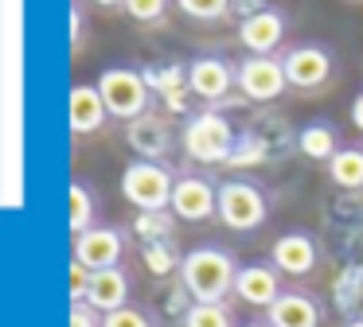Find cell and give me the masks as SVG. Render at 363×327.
Masks as SVG:
<instances>
[{
    "instance_id": "obj_35",
    "label": "cell",
    "mask_w": 363,
    "mask_h": 327,
    "mask_svg": "<svg viewBox=\"0 0 363 327\" xmlns=\"http://www.w3.org/2000/svg\"><path fill=\"white\" fill-rule=\"evenodd\" d=\"M344 327H363V319H347V323Z\"/></svg>"
},
{
    "instance_id": "obj_36",
    "label": "cell",
    "mask_w": 363,
    "mask_h": 327,
    "mask_svg": "<svg viewBox=\"0 0 363 327\" xmlns=\"http://www.w3.org/2000/svg\"><path fill=\"white\" fill-rule=\"evenodd\" d=\"M242 327H269V323H266V319H262V323H258V319H254V323H242Z\"/></svg>"
},
{
    "instance_id": "obj_5",
    "label": "cell",
    "mask_w": 363,
    "mask_h": 327,
    "mask_svg": "<svg viewBox=\"0 0 363 327\" xmlns=\"http://www.w3.org/2000/svg\"><path fill=\"white\" fill-rule=\"evenodd\" d=\"M176 187V171L157 160H129L121 171V195L137 210H168Z\"/></svg>"
},
{
    "instance_id": "obj_19",
    "label": "cell",
    "mask_w": 363,
    "mask_h": 327,
    "mask_svg": "<svg viewBox=\"0 0 363 327\" xmlns=\"http://www.w3.org/2000/svg\"><path fill=\"white\" fill-rule=\"evenodd\" d=\"M328 179L340 191H363V144H344L328 160Z\"/></svg>"
},
{
    "instance_id": "obj_4",
    "label": "cell",
    "mask_w": 363,
    "mask_h": 327,
    "mask_svg": "<svg viewBox=\"0 0 363 327\" xmlns=\"http://www.w3.org/2000/svg\"><path fill=\"white\" fill-rule=\"evenodd\" d=\"M219 218L227 230L250 234L269 218V191L254 179H223L219 183Z\"/></svg>"
},
{
    "instance_id": "obj_12",
    "label": "cell",
    "mask_w": 363,
    "mask_h": 327,
    "mask_svg": "<svg viewBox=\"0 0 363 327\" xmlns=\"http://www.w3.org/2000/svg\"><path fill=\"white\" fill-rule=\"evenodd\" d=\"M125 140L137 152V160L164 164L168 152H172V144H176V132H172V125H168V117L145 113V117H137V121L125 125Z\"/></svg>"
},
{
    "instance_id": "obj_28",
    "label": "cell",
    "mask_w": 363,
    "mask_h": 327,
    "mask_svg": "<svg viewBox=\"0 0 363 327\" xmlns=\"http://www.w3.org/2000/svg\"><path fill=\"white\" fill-rule=\"evenodd\" d=\"M102 327H157L152 323V316L145 308H137V304H125V308L110 311V316H102Z\"/></svg>"
},
{
    "instance_id": "obj_25",
    "label": "cell",
    "mask_w": 363,
    "mask_h": 327,
    "mask_svg": "<svg viewBox=\"0 0 363 327\" xmlns=\"http://www.w3.org/2000/svg\"><path fill=\"white\" fill-rule=\"evenodd\" d=\"M254 164H269V152L258 144V137H254V132L246 129V132H238L235 152H230L227 168H254Z\"/></svg>"
},
{
    "instance_id": "obj_11",
    "label": "cell",
    "mask_w": 363,
    "mask_h": 327,
    "mask_svg": "<svg viewBox=\"0 0 363 327\" xmlns=\"http://www.w3.org/2000/svg\"><path fill=\"white\" fill-rule=\"evenodd\" d=\"M320 261V241L308 230H289L269 246V265L281 277H308Z\"/></svg>"
},
{
    "instance_id": "obj_7",
    "label": "cell",
    "mask_w": 363,
    "mask_h": 327,
    "mask_svg": "<svg viewBox=\"0 0 363 327\" xmlns=\"http://www.w3.org/2000/svg\"><path fill=\"white\" fill-rule=\"evenodd\" d=\"M281 67H285L289 86H297V90H320L336 74V54L324 43H297L281 54Z\"/></svg>"
},
{
    "instance_id": "obj_15",
    "label": "cell",
    "mask_w": 363,
    "mask_h": 327,
    "mask_svg": "<svg viewBox=\"0 0 363 327\" xmlns=\"http://www.w3.org/2000/svg\"><path fill=\"white\" fill-rule=\"evenodd\" d=\"M67 117H71V132L74 137H94L106 121H110V109H106L98 86H71V98H67Z\"/></svg>"
},
{
    "instance_id": "obj_17",
    "label": "cell",
    "mask_w": 363,
    "mask_h": 327,
    "mask_svg": "<svg viewBox=\"0 0 363 327\" xmlns=\"http://www.w3.org/2000/svg\"><path fill=\"white\" fill-rule=\"evenodd\" d=\"M129 292H133V285H129L125 265H113V269H102V272L90 277L86 304L94 311H102V316H110V311H118V308H125V304H129Z\"/></svg>"
},
{
    "instance_id": "obj_13",
    "label": "cell",
    "mask_w": 363,
    "mask_h": 327,
    "mask_svg": "<svg viewBox=\"0 0 363 327\" xmlns=\"http://www.w3.org/2000/svg\"><path fill=\"white\" fill-rule=\"evenodd\" d=\"M285 31H289V16L281 8H262L238 23V43L250 54H274L285 43Z\"/></svg>"
},
{
    "instance_id": "obj_6",
    "label": "cell",
    "mask_w": 363,
    "mask_h": 327,
    "mask_svg": "<svg viewBox=\"0 0 363 327\" xmlns=\"http://www.w3.org/2000/svg\"><path fill=\"white\" fill-rule=\"evenodd\" d=\"M289 90V78L277 54H246L238 62V93L254 105H269Z\"/></svg>"
},
{
    "instance_id": "obj_30",
    "label": "cell",
    "mask_w": 363,
    "mask_h": 327,
    "mask_svg": "<svg viewBox=\"0 0 363 327\" xmlns=\"http://www.w3.org/2000/svg\"><path fill=\"white\" fill-rule=\"evenodd\" d=\"M71 327H102V311H94L86 300L71 304Z\"/></svg>"
},
{
    "instance_id": "obj_20",
    "label": "cell",
    "mask_w": 363,
    "mask_h": 327,
    "mask_svg": "<svg viewBox=\"0 0 363 327\" xmlns=\"http://www.w3.org/2000/svg\"><path fill=\"white\" fill-rule=\"evenodd\" d=\"M250 132L258 137V144L269 152V160H277L281 152L297 148V132H293L289 125L281 121V117H262V121H254V125H250Z\"/></svg>"
},
{
    "instance_id": "obj_21",
    "label": "cell",
    "mask_w": 363,
    "mask_h": 327,
    "mask_svg": "<svg viewBox=\"0 0 363 327\" xmlns=\"http://www.w3.org/2000/svg\"><path fill=\"white\" fill-rule=\"evenodd\" d=\"M94 218H98V195H94V187H90L86 179H74V183H71V230H74V238H79V234H86L90 226H98Z\"/></svg>"
},
{
    "instance_id": "obj_3",
    "label": "cell",
    "mask_w": 363,
    "mask_h": 327,
    "mask_svg": "<svg viewBox=\"0 0 363 327\" xmlns=\"http://www.w3.org/2000/svg\"><path fill=\"white\" fill-rule=\"evenodd\" d=\"M235 125L219 113V109H199V113H188L180 129V144L188 152V160L196 164H227L230 152H235Z\"/></svg>"
},
{
    "instance_id": "obj_34",
    "label": "cell",
    "mask_w": 363,
    "mask_h": 327,
    "mask_svg": "<svg viewBox=\"0 0 363 327\" xmlns=\"http://www.w3.org/2000/svg\"><path fill=\"white\" fill-rule=\"evenodd\" d=\"M90 4H98V8H121L125 0H90Z\"/></svg>"
},
{
    "instance_id": "obj_14",
    "label": "cell",
    "mask_w": 363,
    "mask_h": 327,
    "mask_svg": "<svg viewBox=\"0 0 363 327\" xmlns=\"http://www.w3.org/2000/svg\"><path fill=\"white\" fill-rule=\"evenodd\" d=\"M281 272L274 269L269 261H250V265H238V277H235V296L250 308L266 311L269 304L281 296Z\"/></svg>"
},
{
    "instance_id": "obj_32",
    "label": "cell",
    "mask_w": 363,
    "mask_h": 327,
    "mask_svg": "<svg viewBox=\"0 0 363 327\" xmlns=\"http://www.w3.org/2000/svg\"><path fill=\"white\" fill-rule=\"evenodd\" d=\"M71 47H74V51L82 47V4H79V0L71 4Z\"/></svg>"
},
{
    "instance_id": "obj_26",
    "label": "cell",
    "mask_w": 363,
    "mask_h": 327,
    "mask_svg": "<svg viewBox=\"0 0 363 327\" xmlns=\"http://www.w3.org/2000/svg\"><path fill=\"white\" fill-rule=\"evenodd\" d=\"M176 8L188 20H199V23H215L230 16V0H176Z\"/></svg>"
},
{
    "instance_id": "obj_2",
    "label": "cell",
    "mask_w": 363,
    "mask_h": 327,
    "mask_svg": "<svg viewBox=\"0 0 363 327\" xmlns=\"http://www.w3.org/2000/svg\"><path fill=\"white\" fill-rule=\"evenodd\" d=\"M94 86H98V93H102L110 117H118V121L129 125V121H137V117L152 113V86L145 82V70L113 62V67H106L102 74H98Z\"/></svg>"
},
{
    "instance_id": "obj_31",
    "label": "cell",
    "mask_w": 363,
    "mask_h": 327,
    "mask_svg": "<svg viewBox=\"0 0 363 327\" xmlns=\"http://www.w3.org/2000/svg\"><path fill=\"white\" fill-rule=\"evenodd\" d=\"M262 8H269L266 0H230V12L238 16V23L246 20V16H254V12H262Z\"/></svg>"
},
{
    "instance_id": "obj_16",
    "label": "cell",
    "mask_w": 363,
    "mask_h": 327,
    "mask_svg": "<svg viewBox=\"0 0 363 327\" xmlns=\"http://www.w3.org/2000/svg\"><path fill=\"white\" fill-rule=\"evenodd\" d=\"M266 323L269 327H320L324 308H320V300L308 296V292H281L266 308Z\"/></svg>"
},
{
    "instance_id": "obj_29",
    "label": "cell",
    "mask_w": 363,
    "mask_h": 327,
    "mask_svg": "<svg viewBox=\"0 0 363 327\" xmlns=\"http://www.w3.org/2000/svg\"><path fill=\"white\" fill-rule=\"evenodd\" d=\"M90 277H94V272H90L86 265L71 261V300H74V304L86 300V292H90Z\"/></svg>"
},
{
    "instance_id": "obj_24",
    "label": "cell",
    "mask_w": 363,
    "mask_h": 327,
    "mask_svg": "<svg viewBox=\"0 0 363 327\" xmlns=\"http://www.w3.org/2000/svg\"><path fill=\"white\" fill-rule=\"evenodd\" d=\"M180 327H235V316L227 304H191Z\"/></svg>"
},
{
    "instance_id": "obj_33",
    "label": "cell",
    "mask_w": 363,
    "mask_h": 327,
    "mask_svg": "<svg viewBox=\"0 0 363 327\" xmlns=\"http://www.w3.org/2000/svg\"><path fill=\"white\" fill-rule=\"evenodd\" d=\"M352 125H355V129L363 132V90H359V93H355V98H352Z\"/></svg>"
},
{
    "instance_id": "obj_10",
    "label": "cell",
    "mask_w": 363,
    "mask_h": 327,
    "mask_svg": "<svg viewBox=\"0 0 363 327\" xmlns=\"http://www.w3.org/2000/svg\"><path fill=\"white\" fill-rule=\"evenodd\" d=\"M125 230L121 226H90L86 234H79L74 238V261L86 265L90 272H102V269H113V265H121V257H125Z\"/></svg>"
},
{
    "instance_id": "obj_18",
    "label": "cell",
    "mask_w": 363,
    "mask_h": 327,
    "mask_svg": "<svg viewBox=\"0 0 363 327\" xmlns=\"http://www.w3.org/2000/svg\"><path fill=\"white\" fill-rule=\"evenodd\" d=\"M340 148H344V140H340V129L328 117H316V121H308L297 129V152L313 164H324V168H328V160Z\"/></svg>"
},
{
    "instance_id": "obj_9",
    "label": "cell",
    "mask_w": 363,
    "mask_h": 327,
    "mask_svg": "<svg viewBox=\"0 0 363 327\" xmlns=\"http://www.w3.org/2000/svg\"><path fill=\"white\" fill-rule=\"evenodd\" d=\"M168 210L180 222H207L219 214V183L207 176H176Z\"/></svg>"
},
{
    "instance_id": "obj_22",
    "label": "cell",
    "mask_w": 363,
    "mask_h": 327,
    "mask_svg": "<svg viewBox=\"0 0 363 327\" xmlns=\"http://www.w3.org/2000/svg\"><path fill=\"white\" fill-rule=\"evenodd\" d=\"M172 210H137L133 234L149 246V241H172Z\"/></svg>"
},
{
    "instance_id": "obj_27",
    "label": "cell",
    "mask_w": 363,
    "mask_h": 327,
    "mask_svg": "<svg viewBox=\"0 0 363 327\" xmlns=\"http://www.w3.org/2000/svg\"><path fill=\"white\" fill-rule=\"evenodd\" d=\"M176 0H125V16L137 23H160L168 16V8H172Z\"/></svg>"
},
{
    "instance_id": "obj_8",
    "label": "cell",
    "mask_w": 363,
    "mask_h": 327,
    "mask_svg": "<svg viewBox=\"0 0 363 327\" xmlns=\"http://www.w3.org/2000/svg\"><path fill=\"white\" fill-rule=\"evenodd\" d=\"M188 90L191 98L215 105L230 90H238V67L230 59H223V54H196L188 62Z\"/></svg>"
},
{
    "instance_id": "obj_1",
    "label": "cell",
    "mask_w": 363,
    "mask_h": 327,
    "mask_svg": "<svg viewBox=\"0 0 363 327\" xmlns=\"http://www.w3.org/2000/svg\"><path fill=\"white\" fill-rule=\"evenodd\" d=\"M235 277H238V261L223 246H196L180 261V285L188 288V296L196 304H223L235 292Z\"/></svg>"
},
{
    "instance_id": "obj_23",
    "label": "cell",
    "mask_w": 363,
    "mask_h": 327,
    "mask_svg": "<svg viewBox=\"0 0 363 327\" xmlns=\"http://www.w3.org/2000/svg\"><path fill=\"white\" fill-rule=\"evenodd\" d=\"M180 261H184V253H176L172 241H149L145 246V265H149L152 277H172V272H180Z\"/></svg>"
}]
</instances>
